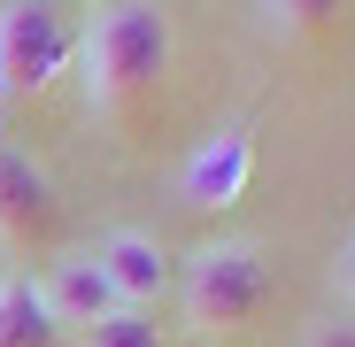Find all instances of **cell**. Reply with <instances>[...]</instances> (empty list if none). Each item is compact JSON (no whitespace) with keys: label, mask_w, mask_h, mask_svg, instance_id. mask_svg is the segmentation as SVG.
I'll return each instance as SVG.
<instances>
[{"label":"cell","mask_w":355,"mask_h":347,"mask_svg":"<svg viewBox=\"0 0 355 347\" xmlns=\"http://www.w3.org/2000/svg\"><path fill=\"white\" fill-rule=\"evenodd\" d=\"M78 62H85V108L116 116V108L147 100L170 70V16L147 8V0H116L85 24Z\"/></svg>","instance_id":"cell-1"},{"label":"cell","mask_w":355,"mask_h":347,"mask_svg":"<svg viewBox=\"0 0 355 347\" xmlns=\"http://www.w3.org/2000/svg\"><path fill=\"white\" fill-rule=\"evenodd\" d=\"M270 285H278V270L255 240H209V247L186 255V285L178 294H186V324L201 339H224L270 301Z\"/></svg>","instance_id":"cell-2"},{"label":"cell","mask_w":355,"mask_h":347,"mask_svg":"<svg viewBox=\"0 0 355 347\" xmlns=\"http://www.w3.org/2000/svg\"><path fill=\"white\" fill-rule=\"evenodd\" d=\"M78 54V24L54 0H0V93L39 100Z\"/></svg>","instance_id":"cell-3"},{"label":"cell","mask_w":355,"mask_h":347,"mask_svg":"<svg viewBox=\"0 0 355 347\" xmlns=\"http://www.w3.org/2000/svg\"><path fill=\"white\" fill-rule=\"evenodd\" d=\"M54 231H62V193L46 162L0 139V255H46Z\"/></svg>","instance_id":"cell-4"},{"label":"cell","mask_w":355,"mask_h":347,"mask_svg":"<svg viewBox=\"0 0 355 347\" xmlns=\"http://www.w3.org/2000/svg\"><path fill=\"white\" fill-rule=\"evenodd\" d=\"M248 178H255V139L240 124H224L178 162V208H232L248 193Z\"/></svg>","instance_id":"cell-5"},{"label":"cell","mask_w":355,"mask_h":347,"mask_svg":"<svg viewBox=\"0 0 355 347\" xmlns=\"http://www.w3.org/2000/svg\"><path fill=\"white\" fill-rule=\"evenodd\" d=\"M39 294H46V309H54V324L62 332H93V324H108L116 309V285H108V270L93 263V247H78V255H62L46 278H39Z\"/></svg>","instance_id":"cell-6"},{"label":"cell","mask_w":355,"mask_h":347,"mask_svg":"<svg viewBox=\"0 0 355 347\" xmlns=\"http://www.w3.org/2000/svg\"><path fill=\"white\" fill-rule=\"evenodd\" d=\"M93 263L108 270V285H116L124 309H147L170 285V255H162V240H147V231H108V240L93 247Z\"/></svg>","instance_id":"cell-7"},{"label":"cell","mask_w":355,"mask_h":347,"mask_svg":"<svg viewBox=\"0 0 355 347\" xmlns=\"http://www.w3.org/2000/svg\"><path fill=\"white\" fill-rule=\"evenodd\" d=\"M0 347H62V324H54V309H46L31 270L0 278Z\"/></svg>","instance_id":"cell-8"},{"label":"cell","mask_w":355,"mask_h":347,"mask_svg":"<svg viewBox=\"0 0 355 347\" xmlns=\"http://www.w3.org/2000/svg\"><path fill=\"white\" fill-rule=\"evenodd\" d=\"M78 347H162V324H155L147 309H116L108 324L78 332Z\"/></svg>","instance_id":"cell-9"},{"label":"cell","mask_w":355,"mask_h":347,"mask_svg":"<svg viewBox=\"0 0 355 347\" xmlns=\"http://www.w3.org/2000/svg\"><path fill=\"white\" fill-rule=\"evenodd\" d=\"M302 347H355V317H317L302 332Z\"/></svg>","instance_id":"cell-10"},{"label":"cell","mask_w":355,"mask_h":347,"mask_svg":"<svg viewBox=\"0 0 355 347\" xmlns=\"http://www.w3.org/2000/svg\"><path fill=\"white\" fill-rule=\"evenodd\" d=\"M340 294L355 301V240H347V255H340Z\"/></svg>","instance_id":"cell-11"}]
</instances>
